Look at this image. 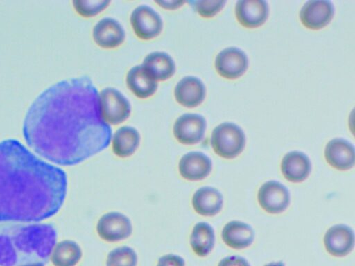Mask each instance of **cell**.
<instances>
[{
    "label": "cell",
    "mask_w": 355,
    "mask_h": 266,
    "mask_svg": "<svg viewBox=\"0 0 355 266\" xmlns=\"http://www.w3.org/2000/svg\"><path fill=\"white\" fill-rule=\"evenodd\" d=\"M215 233L213 227L205 222H200L193 227L190 236V245L198 256L205 257L213 249Z\"/></svg>",
    "instance_id": "cell-24"
},
{
    "label": "cell",
    "mask_w": 355,
    "mask_h": 266,
    "mask_svg": "<svg viewBox=\"0 0 355 266\" xmlns=\"http://www.w3.org/2000/svg\"><path fill=\"white\" fill-rule=\"evenodd\" d=\"M188 3L201 17L209 18L214 17L224 7L225 0H192Z\"/></svg>",
    "instance_id": "cell-27"
},
{
    "label": "cell",
    "mask_w": 355,
    "mask_h": 266,
    "mask_svg": "<svg viewBox=\"0 0 355 266\" xmlns=\"http://www.w3.org/2000/svg\"><path fill=\"white\" fill-rule=\"evenodd\" d=\"M248 64L247 54L235 46L221 50L215 59L217 73L227 79H236L241 76L248 69Z\"/></svg>",
    "instance_id": "cell-8"
},
{
    "label": "cell",
    "mask_w": 355,
    "mask_h": 266,
    "mask_svg": "<svg viewBox=\"0 0 355 266\" xmlns=\"http://www.w3.org/2000/svg\"><path fill=\"white\" fill-rule=\"evenodd\" d=\"M223 205V197L216 188L203 186L193 195L192 206L195 211L203 216H213L218 213Z\"/></svg>",
    "instance_id": "cell-19"
},
{
    "label": "cell",
    "mask_w": 355,
    "mask_h": 266,
    "mask_svg": "<svg viewBox=\"0 0 355 266\" xmlns=\"http://www.w3.org/2000/svg\"><path fill=\"white\" fill-rule=\"evenodd\" d=\"M155 3L159 4L161 7L164 8L166 9L173 10L181 7L185 3V1L169 0L156 1Z\"/></svg>",
    "instance_id": "cell-31"
},
{
    "label": "cell",
    "mask_w": 355,
    "mask_h": 266,
    "mask_svg": "<svg viewBox=\"0 0 355 266\" xmlns=\"http://www.w3.org/2000/svg\"><path fill=\"white\" fill-rule=\"evenodd\" d=\"M157 266H185V261L177 254H168L159 258Z\"/></svg>",
    "instance_id": "cell-29"
},
{
    "label": "cell",
    "mask_w": 355,
    "mask_h": 266,
    "mask_svg": "<svg viewBox=\"0 0 355 266\" xmlns=\"http://www.w3.org/2000/svg\"><path fill=\"white\" fill-rule=\"evenodd\" d=\"M19 266H44V263L42 262H35L20 265Z\"/></svg>",
    "instance_id": "cell-32"
},
{
    "label": "cell",
    "mask_w": 355,
    "mask_h": 266,
    "mask_svg": "<svg viewBox=\"0 0 355 266\" xmlns=\"http://www.w3.org/2000/svg\"><path fill=\"white\" fill-rule=\"evenodd\" d=\"M57 231L51 224H15L0 231V266L45 263L55 245Z\"/></svg>",
    "instance_id": "cell-3"
},
{
    "label": "cell",
    "mask_w": 355,
    "mask_h": 266,
    "mask_svg": "<svg viewBox=\"0 0 355 266\" xmlns=\"http://www.w3.org/2000/svg\"><path fill=\"white\" fill-rule=\"evenodd\" d=\"M60 168L15 139L0 142V222H39L55 215L67 195Z\"/></svg>",
    "instance_id": "cell-2"
},
{
    "label": "cell",
    "mask_w": 355,
    "mask_h": 266,
    "mask_svg": "<svg viewBox=\"0 0 355 266\" xmlns=\"http://www.w3.org/2000/svg\"><path fill=\"white\" fill-rule=\"evenodd\" d=\"M175 98L184 107L191 108L199 105L205 99L206 87L198 77L187 76L176 84L174 89Z\"/></svg>",
    "instance_id": "cell-16"
},
{
    "label": "cell",
    "mask_w": 355,
    "mask_h": 266,
    "mask_svg": "<svg viewBox=\"0 0 355 266\" xmlns=\"http://www.w3.org/2000/svg\"><path fill=\"white\" fill-rule=\"evenodd\" d=\"M221 236L223 242L228 247L235 249H242L249 247L253 242L254 232L248 224L233 220L225 225Z\"/></svg>",
    "instance_id": "cell-20"
},
{
    "label": "cell",
    "mask_w": 355,
    "mask_h": 266,
    "mask_svg": "<svg viewBox=\"0 0 355 266\" xmlns=\"http://www.w3.org/2000/svg\"><path fill=\"white\" fill-rule=\"evenodd\" d=\"M137 255L130 247L121 246L108 254L106 266H137Z\"/></svg>",
    "instance_id": "cell-26"
},
{
    "label": "cell",
    "mask_w": 355,
    "mask_h": 266,
    "mask_svg": "<svg viewBox=\"0 0 355 266\" xmlns=\"http://www.w3.org/2000/svg\"><path fill=\"white\" fill-rule=\"evenodd\" d=\"M146 71L156 81L170 78L175 72V64L166 52L154 51L148 54L141 64Z\"/></svg>",
    "instance_id": "cell-21"
},
{
    "label": "cell",
    "mask_w": 355,
    "mask_h": 266,
    "mask_svg": "<svg viewBox=\"0 0 355 266\" xmlns=\"http://www.w3.org/2000/svg\"><path fill=\"white\" fill-rule=\"evenodd\" d=\"M82 255L81 248L77 242L65 240L55 245L51 260L54 266H76Z\"/></svg>",
    "instance_id": "cell-25"
},
{
    "label": "cell",
    "mask_w": 355,
    "mask_h": 266,
    "mask_svg": "<svg viewBox=\"0 0 355 266\" xmlns=\"http://www.w3.org/2000/svg\"><path fill=\"white\" fill-rule=\"evenodd\" d=\"M101 116L110 124L117 125L126 120L131 111L128 98L114 87H105L99 94Z\"/></svg>",
    "instance_id": "cell-5"
},
{
    "label": "cell",
    "mask_w": 355,
    "mask_h": 266,
    "mask_svg": "<svg viewBox=\"0 0 355 266\" xmlns=\"http://www.w3.org/2000/svg\"><path fill=\"white\" fill-rule=\"evenodd\" d=\"M269 15V6L264 0H239L235 5V15L238 21L246 28L262 25Z\"/></svg>",
    "instance_id": "cell-15"
},
{
    "label": "cell",
    "mask_w": 355,
    "mask_h": 266,
    "mask_svg": "<svg viewBox=\"0 0 355 266\" xmlns=\"http://www.w3.org/2000/svg\"><path fill=\"white\" fill-rule=\"evenodd\" d=\"M96 231L103 240L114 242L128 238L132 232V226L130 220L125 215L111 211L100 218Z\"/></svg>",
    "instance_id": "cell-7"
},
{
    "label": "cell",
    "mask_w": 355,
    "mask_h": 266,
    "mask_svg": "<svg viewBox=\"0 0 355 266\" xmlns=\"http://www.w3.org/2000/svg\"><path fill=\"white\" fill-rule=\"evenodd\" d=\"M218 266H250L248 261L239 256H229L223 258Z\"/></svg>",
    "instance_id": "cell-30"
},
{
    "label": "cell",
    "mask_w": 355,
    "mask_h": 266,
    "mask_svg": "<svg viewBox=\"0 0 355 266\" xmlns=\"http://www.w3.org/2000/svg\"><path fill=\"white\" fill-rule=\"evenodd\" d=\"M93 38L95 42L104 48H114L121 45L125 37V30L121 24L112 17L100 19L93 28Z\"/></svg>",
    "instance_id": "cell-17"
},
{
    "label": "cell",
    "mask_w": 355,
    "mask_h": 266,
    "mask_svg": "<svg viewBox=\"0 0 355 266\" xmlns=\"http://www.w3.org/2000/svg\"><path fill=\"white\" fill-rule=\"evenodd\" d=\"M324 244L326 250L331 255L336 257L345 256L354 248V231L346 224L334 225L325 233Z\"/></svg>",
    "instance_id": "cell-12"
},
{
    "label": "cell",
    "mask_w": 355,
    "mask_h": 266,
    "mask_svg": "<svg viewBox=\"0 0 355 266\" xmlns=\"http://www.w3.org/2000/svg\"><path fill=\"white\" fill-rule=\"evenodd\" d=\"M110 3V1L104 0H85L73 2L76 12L85 17H90L98 14L105 9Z\"/></svg>",
    "instance_id": "cell-28"
},
{
    "label": "cell",
    "mask_w": 355,
    "mask_h": 266,
    "mask_svg": "<svg viewBox=\"0 0 355 266\" xmlns=\"http://www.w3.org/2000/svg\"><path fill=\"white\" fill-rule=\"evenodd\" d=\"M264 266H285V264L282 261H278L269 263Z\"/></svg>",
    "instance_id": "cell-33"
},
{
    "label": "cell",
    "mask_w": 355,
    "mask_h": 266,
    "mask_svg": "<svg viewBox=\"0 0 355 266\" xmlns=\"http://www.w3.org/2000/svg\"><path fill=\"white\" fill-rule=\"evenodd\" d=\"M130 24L135 35L141 39H150L162 30L163 21L159 14L147 5L136 7L130 15Z\"/></svg>",
    "instance_id": "cell-6"
},
{
    "label": "cell",
    "mask_w": 355,
    "mask_h": 266,
    "mask_svg": "<svg viewBox=\"0 0 355 266\" xmlns=\"http://www.w3.org/2000/svg\"><path fill=\"white\" fill-rule=\"evenodd\" d=\"M140 139V134L137 129L131 126H122L112 136V151L119 157H128L133 154L139 147Z\"/></svg>",
    "instance_id": "cell-23"
},
{
    "label": "cell",
    "mask_w": 355,
    "mask_h": 266,
    "mask_svg": "<svg viewBox=\"0 0 355 266\" xmlns=\"http://www.w3.org/2000/svg\"><path fill=\"white\" fill-rule=\"evenodd\" d=\"M334 15V6L329 0H309L300 11L302 24L309 29L319 30L327 26Z\"/></svg>",
    "instance_id": "cell-11"
},
{
    "label": "cell",
    "mask_w": 355,
    "mask_h": 266,
    "mask_svg": "<svg viewBox=\"0 0 355 266\" xmlns=\"http://www.w3.org/2000/svg\"><path fill=\"white\" fill-rule=\"evenodd\" d=\"M257 199L261 207L266 212L277 214L284 211L291 201L288 188L275 180L265 182L259 189Z\"/></svg>",
    "instance_id": "cell-10"
},
{
    "label": "cell",
    "mask_w": 355,
    "mask_h": 266,
    "mask_svg": "<svg viewBox=\"0 0 355 266\" xmlns=\"http://www.w3.org/2000/svg\"><path fill=\"white\" fill-rule=\"evenodd\" d=\"M281 170L288 181L302 182L309 177L311 170V163L305 153L297 150L291 151L283 157Z\"/></svg>",
    "instance_id": "cell-18"
},
{
    "label": "cell",
    "mask_w": 355,
    "mask_h": 266,
    "mask_svg": "<svg viewBox=\"0 0 355 266\" xmlns=\"http://www.w3.org/2000/svg\"><path fill=\"white\" fill-rule=\"evenodd\" d=\"M324 157L331 167L339 170H349L354 165V146L343 138H334L327 143Z\"/></svg>",
    "instance_id": "cell-13"
},
{
    "label": "cell",
    "mask_w": 355,
    "mask_h": 266,
    "mask_svg": "<svg viewBox=\"0 0 355 266\" xmlns=\"http://www.w3.org/2000/svg\"><path fill=\"white\" fill-rule=\"evenodd\" d=\"M112 128L101 116L99 94L87 76L61 80L43 91L24 118L23 134L37 154L73 166L110 143Z\"/></svg>",
    "instance_id": "cell-1"
},
{
    "label": "cell",
    "mask_w": 355,
    "mask_h": 266,
    "mask_svg": "<svg viewBox=\"0 0 355 266\" xmlns=\"http://www.w3.org/2000/svg\"><path fill=\"white\" fill-rule=\"evenodd\" d=\"M207 122L205 117L195 113H186L179 116L173 125V135L184 145L199 143L204 137Z\"/></svg>",
    "instance_id": "cell-9"
},
{
    "label": "cell",
    "mask_w": 355,
    "mask_h": 266,
    "mask_svg": "<svg viewBox=\"0 0 355 266\" xmlns=\"http://www.w3.org/2000/svg\"><path fill=\"white\" fill-rule=\"evenodd\" d=\"M212 169V161L205 153L192 151L184 154L178 163V170L184 179L200 181L206 178Z\"/></svg>",
    "instance_id": "cell-14"
},
{
    "label": "cell",
    "mask_w": 355,
    "mask_h": 266,
    "mask_svg": "<svg viewBox=\"0 0 355 266\" xmlns=\"http://www.w3.org/2000/svg\"><path fill=\"white\" fill-rule=\"evenodd\" d=\"M126 83L130 90L139 98H146L153 95L158 85L141 64L134 66L128 71Z\"/></svg>",
    "instance_id": "cell-22"
},
{
    "label": "cell",
    "mask_w": 355,
    "mask_h": 266,
    "mask_svg": "<svg viewBox=\"0 0 355 266\" xmlns=\"http://www.w3.org/2000/svg\"><path fill=\"white\" fill-rule=\"evenodd\" d=\"M211 145L216 154L225 159H233L240 154L245 145L243 130L232 122H223L212 131Z\"/></svg>",
    "instance_id": "cell-4"
}]
</instances>
